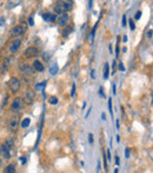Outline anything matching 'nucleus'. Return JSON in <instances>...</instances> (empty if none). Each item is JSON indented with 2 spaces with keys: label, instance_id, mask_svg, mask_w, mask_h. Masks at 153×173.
Returning <instances> with one entry per match:
<instances>
[{
  "label": "nucleus",
  "instance_id": "1",
  "mask_svg": "<svg viewBox=\"0 0 153 173\" xmlns=\"http://www.w3.org/2000/svg\"><path fill=\"white\" fill-rule=\"evenodd\" d=\"M0 153H1V156L5 159H9L11 158V146L6 145V144L1 145V147H0Z\"/></svg>",
  "mask_w": 153,
  "mask_h": 173
},
{
  "label": "nucleus",
  "instance_id": "2",
  "mask_svg": "<svg viewBox=\"0 0 153 173\" xmlns=\"http://www.w3.org/2000/svg\"><path fill=\"white\" fill-rule=\"evenodd\" d=\"M9 88L12 90V92H17L20 88V81H19L17 78H12L9 80Z\"/></svg>",
  "mask_w": 153,
  "mask_h": 173
},
{
  "label": "nucleus",
  "instance_id": "3",
  "mask_svg": "<svg viewBox=\"0 0 153 173\" xmlns=\"http://www.w3.org/2000/svg\"><path fill=\"white\" fill-rule=\"evenodd\" d=\"M25 30H26V27L24 25H18L15 26L13 30H12V35L15 37V35H21L25 33Z\"/></svg>",
  "mask_w": 153,
  "mask_h": 173
},
{
  "label": "nucleus",
  "instance_id": "4",
  "mask_svg": "<svg viewBox=\"0 0 153 173\" xmlns=\"http://www.w3.org/2000/svg\"><path fill=\"white\" fill-rule=\"evenodd\" d=\"M11 108H12L13 111H20V110L23 108V100H21L20 98H15L14 101L12 102Z\"/></svg>",
  "mask_w": 153,
  "mask_h": 173
},
{
  "label": "nucleus",
  "instance_id": "5",
  "mask_svg": "<svg viewBox=\"0 0 153 173\" xmlns=\"http://www.w3.org/2000/svg\"><path fill=\"white\" fill-rule=\"evenodd\" d=\"M20 45H21V40L20 39H14L11 43V46H9V51H11L12 53L17 52L19 50V47H20Z\"/></svg>",
  "mask_w": 153,
  "mask_h": 173
},
{
  "label": "nucleus",
  "instance_id": "6",
  "mask_svg": "<svg viewBox=\"0 0 153 173\" xmlns=\"http://www.w3.org/2000/svg\"><path fill=\"white\" fill-rule=\"evenodd\" d=\"M38 53H39V51H38V49H35V47H28V49L25 51V55L31 58V57H37Z\"/></svg>",
  "mask_w": 153,
  "mask_h": 173
},
{
  "label": "nucleus",
  "instance_id": "7",
  "mask_svg": "<svg viewBox=\"0 0 153 173\" xmlns=\"http://www.w3.org/2000/svg\"><path fill=\"white\" fill-rule=\"evenodd\" d=\"M67 21H69V14H67V13L60 14V15L58 17V24H59L60 26H66Z\"/></svg>",
  "mask_w": 153,
  "mask_h": 173
},
{
  "label": "nucleus",
  "instance_id": "8",
  "mask_svg": "<svg viewBox=\"0 0 153 173\" xmlns=\"http://www.w3.org/2000/svg\"><path fill=\"white\" fill-rule=\"evenodd\" d=\"M54 9H55V13L57 14H64V13H66L65 12V9H64V5H63V1H58L55 4V7H54Z\"/></svg>",
  "mask_w": 153,
  "mask_h": 173
},
{
  "label": "nucleus",
  "instance_id": "9",
  "mask_svg": "<svg viewBox=\"0 0 153 173\" xmlns=\"http://www.w3.org/2000/svg\"><path fill=\"white\" fill-rule=\"evenodd\" d=\"M43 18H44V20L50 21V23H54V21L57 20V15H55V14H52V13H44V14H43Z\"/></svg>",
  "mask_w": 153,
  "mask_h": 173
},
{
  "label": "nucleus",
  "instance_id": "10",
  "mask_svg": "<svg viewBox=\"0 0 153 173\" xmlns=\"http://www.w3.org/2000/svg\"><path fill=\"white\" fill-rule=\"evenodd\" d=\"M33 99H34V92L31 91V90H27V91L25 92V100H26L27 102H32Z\"/></svg>",
  "mask_w": 153,
  "mask_h": 173
},
{
  "label": "nucleus",
  "instance_id": "11",
  "mask_svg": "<svg viewBox=\"0 0 153 173\" xmlns=\"http://www.w3.org/2000/svg\"><path fill=\"white\" fill-rule=\"evenodd\" d=\"M20 70L24 72V73H27V74H33V70H32V67L30 65H21L20 66Z\"/></svg>",
  "mask_w": 153,
  "mask_h": 173
},
{
  "label": "nucleus",
  "instance_id": "12",
  "mask_svg": "<svg viewBox=\"0 0 153 173\" xmlns=\"http://www.w3.org/2000/svg\"><path fill=\"white\" fill-rule=\"evenodd\" d=\"M18 127V117H13L9 120V128L12 131H15V128Z\"/></svg>",
  "mask_w": 153,
  "mask_h": 173
},
{
  "label": "nucleus",
  "instance_id": "13",
  "mask_svg": "<svg viewBox=\"0 0 153 173\" xmlns=\"http://www.w3.org/2000/svg\"><path fill=\"white\" fill-rule=\"evenodd\" d=\"M58 70H59L58 64H57V63H52L51 66H50V73H51L52 75H54V74L58 73Z\"/></svg>",
  "mask_w": 153,
  "mask_h": 173
},
{
  "label": "nucleus",
  "instance_id": "14",
  "mask_svg": "<svg viewBox=\"0 0 153 173\" xmlns=\"http://www.w3.org/2000/svg\"><path fill=\"white\" fill-rule=\"evenodd\" d=\"M63 5H64V9H65L66 13L73 8V3L72 1H63Z\"/></svg>",
  "mask_w": 153,
  "mask_h": 173
},
{
  "label": "nucleus",
  "instance_id": "15",
  "mask_svg": "<svg viewBox=\"0 0 153 173\" xmlns=\"http://www.w3.org/2000/svg\"><path fill=\"white\" fill-rule=\"evenodd\" d=\"M33 66H34V69H35L38 72H43V71H44V66H43V64H41L40 61H38V60H34V63H33Z\"/></svg>",
  "mask_w": 153,
  "mask_h": 173
},
{
  "label": "nucleus",
  "instance_id": "16",
  "mask_svg": "<svg viewBox=\"0 0 153 173\" xmlns=\"http://www.w3.org/2000/svg\"><path fill=\"white\" fill-rule=\"evenodd\" d=\"M72 32H73V27H72V26H67V27H66L65 30L63 31V35H64V37H69Z\"/></svg>",
  "mask_w": 153,
  "mask_h": 173
},
{
  "label": "nucleus",
  "instance_id": "17",
  "mask_svg": "<svg viewBox=\"0 0 153 173\" xmlns=\"http://www.w3.org/2000/svg\"><path fill=\"white\" fill-rule=\"evenodd\" d=\"M46 84H47V80H45V81H43V83H38V84L35 85V88H37V90H40V91H43V90L45 88Z\"/></svg>",
  "mask_w": 153,
  "mask_h": 173
},
{
  "label": "nucleus",
  "instance_id": "18",
  "mask_svg": "<svg viewBox=\"0 0 153 173\" xmlns=\"http://www.w3.org/2000/svg\"><path fill=\"white\" fill-rule=\"evenodd\" d=\"M110 74V69H108V64H105V71H104V78L107 79Z\"/></svg>",
  "mask_w": 153,
  "mask_h": 173
},
{
  "label": "nucleus",
  "instance_id": "19",
  "mask_svg": "<svg viewBox=\"0 0 153 173\" xmlns=\"http://www.w3.org/2000/svg\"><path fill=\"white\" fill-rule=\"evenodd\" d=\"M30 124H31V119H30V118H26V119H24V120H23V122H21V127L26 128Z\"/></svg>",
  "mask_w": 153,
  "mask_h": 173
},
{
  "label": "nucleus",
  "instance_id": "20",
  "mask_svg": "<svg viewBox=\"0 0 153 173\" xmlns=\"http://www.w3.org/2000/svg\"><path fill=\"white\" fill-rule=\"evenodd\" d=\"M14 172H15L14 165H8V166L6 167V171H5V173H14Z\"/></svg>",
  "mask_w": 153,
  "mask_h": 173
},
{
  "label": "nucleus",
  "instance_id": "21",
  "mask_svg": "<svg viewBox=\"0 0 153 173\" xmlns=\"http://www.w3.org/2000/svg\"><path fill=\"white\" fill-rule=\"evenodd\" d=\"M50 104H52V105L58 104V98H57V97H51L50 98Z\"/></svg>",
  "mask_w": 153,
  "mask_h": 173
},
{
  "label": "nucleus",
  "instance_id": "22",
  "mask_svg": "<svg viewBox=\"0 0 153 173\" xmlns=\"http://www.w3.org/2000/svg\"><path fill=\"white\" fill-rule=\"evenodd\" d=\"M108 110H110L111 114L113 115V110H112V100H111V99H108Z\"/></svg>",
  "mask_w": 153,
  "mask_h": 173
},
{
  "label": "nucleus",
  "instance_id": "23",
  "mask_svg": "<svg viewBox=\"0 0 153 173\" xmlns=\"http://www.w3.org/2000/svg\"><path fill=\"white\" fill-rule=\"evenodd\" d=\"M75 95V84L72 85V92H71V97H74Z\"/></svg>",
  "mask_w": 153,
  "mask_h": 173
},
{
  "label": "nucleus",
  "instance_id": "24",
  "mask_svg": "<svg viewBox=\"0 0 153 173\" xmlns=\"http://www.w3.org/2000/svg\"><path fill=\"white\" fill-rule=\"evenodd\" d=\"M128 24H130V28H131V30H132V31L134 30V28H136V25H134V23H133L132 20H130V23H128Z\"/></svg>",
  "mask_w": 153,
  "mask_h": 173
},
{
  "label": "nucleus",
  "instance_id": "25",
  "mask_svg": "<svg viewBox=\"0 0 153 173\" xmlns=\"http://www.w3.org/2000/svg\"><path fill=\"white\" fill-rule=\"evenodd\" d=\"M28 23H30V24H28V25H30V26H33V25H34V20H33V17H30V19H28Z\"/></svg>",
  "mask_w": 153,
  "mask_h": 173
},
{
  "label": "nucleus",
  "instance_id": "26",
  "mask_svg": "<svg viewBox=\"0 0 153 173\" xmlns=\"http://www.w3.org/2000/svg\"><path fill=\"white\" fill-rule=\"evenodd\" d=\"M126 23H127L126 15H122V26H126Z\"/></svg>",
  "mask_w": 153,
  "mask_h": 173
},
{
  "label": "nucleus",
  "instance_id": "27",
  "mask_svg": "<svg viewBox=\"0 0 153 173\" xmlns=\"http://www.w3.org/2000/svg\"><path fill=\"white\" fill-rule=\"evenodd\" d=\"M119 70H120L121 72H124V71H125V66L122 65V63H120V64H119Z\"/></svg>",
  "mask_w": 153,
  "mask_h": 173
},
{
  "label": "nucleus",
  "instance_id": "28",
  "mask_svg": "<svg viewBox=\"0 0 153 173\" xmlns=\"http://www.w3.org/2000/svg\"><path fill=\"white\" fill-rule=\"evenodd\" d=\"M88 142L93 144V134H88Z\"/></svg>",
  "mask_w": 153,
  "mask_h": 173
},
{
  "label": "nucleus",
  "instance_id": "29",
  "mask_svg": "<svg viewBox=\"0 0 153 173\" xmlns=\"http://www.w3.org/2000/svg\"><path fill=\"white\" fill-rule=\"evenodd\" d=\"M140 17H141V12L139 11V12H137V13H136V20H139Z\"/></svg>",
  "mask_w": 153,
  "mask_h": 173
},
{
  "label": "nucleus",
  "instance_id": "30",
  "mask_svg": "<svg viewBox=\"0 0 153 173\" xmlns=\"http://www.w3.org/2000/svg\"><path fill=\"white\" fill-rule=\"evenodd\" d=\"M4 25H5V19L0 18V26H4Z\"/></svg>",
  "mask_w": 153,
  "mask_h": 173
},
{
  "label": "nucleus",
  "instance_id": "31",
  "mask_svg": "<svg viewBox=\"0 0 153 173\" xmlns=\"http://www.w3.org/2000/svg\"><path fill=\"white\" fill-rule=\"evenodd\" d=\"M104 88L102 87H100V90H99V94L101 95V97H105V93H104V91H102Z\"/></svg>",
  "mask_w": 153,
  "mask_h": 173
},
{
  "label": "nucleus",
  "instance_id": "32",
  "mask_svg": "<svg viewBox=\"0 0 153 173\" xmlns=\"http://www.w3.org/2000/svg\"><path fill=\"white\" fill-rule=\"evenodd\" d=\"M125 154H126V156H125L126 158H130V150H128V148H126V151H125Z\"/></svg>",
  "mask_w": 153,
  "mask_h": 173
},
{
  "label": "nucleus",
  "instance_id": "33",
  "mask_svg": "<svg viewBox=\"0 0 153 173\" xmlns=\"http://www.w3.org/2000/svg\"><path fill=\"white\" fill-rule=\"evenodd\" d=\"M112 92H113V94H116V85H112Z\"/></svg>",
  "mask_w": 153,
  "mask_h": 173
},
{
  "label": "nucleus",
  "instance_id": "34",
  "mask_svg": "<svg viewBox=\"0 0 153 173\" xmlns=\"http://www.w3.org/2000/svg\"><path fill=\"white\" fill-rule=\"evenodd\" d=\"M107 159L111 160V152H110V150H107Z\"/></svg>",
  "mask_w": 153,
  "mask_h": 173
},
{
  "label": "nucleus",
  "instance_id": "35",
  "mask_svg": "<svg viewBox=\"0 0 153 173\" xmlns=\"http://www.w3.org/2000/svg\"><path fill=\"white\" fill-rule=\"evenodd\" d=\"M94 77H95V74H94V70H92V71H91V78H93V79H94Z\"/></svg>",
  "mask_w": 153,
  "mask_h": 173
},
{
  "label": "nucleus",
  "instance_id": "36",
  "mask_svg": "<svg viewBox=\"0 0 153 173\" xmlns=\"http://www.w3.org/2000/svg\"><path fill=\"white\" fill-rule=\"evenodd\" d=\"M152 34H153V31H152V30L147 32V37H152Z\"/></svg>",
  "mask_w": 153,
  "mask_h": 173
},
{
  "label": "nucleus",
  "instance_id": "37",
  "mask_svg": "<svg viewBox=\"0 0 153 173\" xmlns=\"http://www.w3.org/2000/svg\"><path fill=\"white\" fill-rule=\"evenodd\" d=\"M101 119H102V120L106 119V114H105V113H102V114H101Z\"/></svg>",
  "mask_w": 153,
  "mask_h": 173
},
{
  "label": "nucleus",
  "instance_id": "38",
  "mask_svg": "<svg viewBox=\"0 0 153 173\" xmlns=\"http://www.w3.org/2000/svg\"><path fill=\"white\" fill-rule=\"evenodd\" d=\"M116 164L119 165V157H116Z\"/></svg>",
  "mask_w": 153,
  "mask_h": 173
},
{
  "label": "nucleus",
  "instance_id": "39",
  "mask_svg": "<svg viewBox=\"0 0 153 173\" xmlns=\"http://www.w3.org/2000/svg\"><path fill=\"white\" fill-rule=\"evenodd\" d=\"M116 51H117V52H116V55L118 57V55H119V47H118V46H117V50H116Z\"/></svg>",
  "mask_w": 153,
  "mask_h": 173
},
{
  "label": "nucleus",
  "instance_id": "40",
  "mask_svg": "<svg viewBox=\"0 0 153 173\" xmlns=\"http://www.w3.org/2000/svg\"><path fill=\"white\" fill-rule=\"evenodd\" d=\"M20 161L23 162V164H25V162H26V159H25V158H20Z\"/></svg>",
  "mask_w": 153,
  "mask_h": 173
},
{
  "label": "nucleus",
  "instance_id": "41",
  "mask_svg": "<svg viewBox=\"0 0 153 173\" xmlns=\"http://www.w3.org/2000/svg\"><path fill=\"white\" fill-rule=\"evenodd\" d=\"M122 39H124V41L126 43V41H127V37H126V35H124V38H122Z\"/></svg>",
  "mask_w": 153,
  "mask_h": 173
},
{
  "label": "nucleus",
  "instance_id": "42",
  "mask_svg": "<svg viewBox=\"0 0 153 173\" xmlns=\"http://www.w3.org/2000/svg\"><path fill=\"white\" fill-rule=\"evenodd\" d=\"M116 125H117V128H119V126H120V125H119V120H117V122H116Z\"/></svg>",
  "mask_w": 153,
  "mask_h": 173
},
{
  "label": "nucleus",
  "instance_id": "43",
  "mask_svg": "<svg viewBox=\"0 0 153 173\" xmlns=\"http://www.w3.org/2000/svg\"><path fill=\"white\" fill-rule=\"evenodd\" d=\"M117 141H118V142L120 141V137H119V136H117Z\"/></svg>",
  "mask_w": 153,
  "mask_h": 173
},
{
  "label": "nucleus",
  "instance_id": "44",
  "mask_svg": "<svg viewBox=\"0 0 153 173\" xmlns=\"http://www.w3.org/2000/svg\"><path fill=\"white\" fill-rule=\"evenodd\" d=\"M1 165H3V161H1V159H0V168H1Z\"/></svg>",
  "mask_w": 153,
  "mask_h": 173
},
{
  "label": "nucleus",
  "instance_id": "45",
  "mask_svg": "<svg viewBox=\"0 0 153 173\" xmlns=\"http://www.w3.org/2000/svg\"><path fill=\"white\" fill-rule=\"evenodd\" d=\"M114 173H118V170H114Z\"/></svg>",
  "mask_w": 153,
  "mask_h": 173
}]
</instances>
